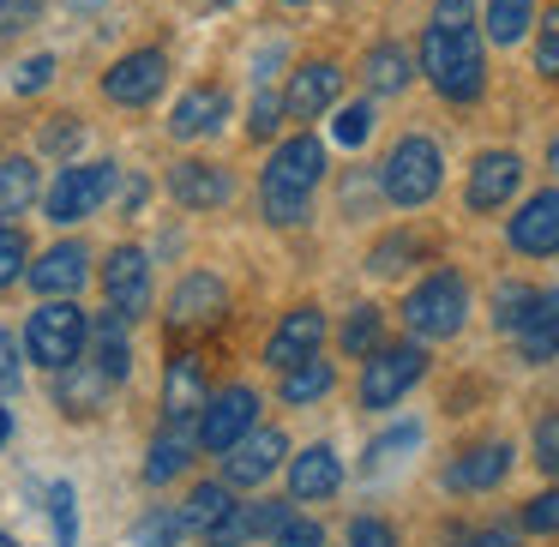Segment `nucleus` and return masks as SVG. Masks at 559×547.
I'll list each match as a JSON object with an SVG mask.
<instances>
[{
    "instance_id": "nucleus-14",
    "label": "nucleus",
    "mask_w": 559,
    "mask_h": 547,
    "mask_svg": "<svg viewBox=\"0 0 559 547\" xmlns=\"http://www.w3.org/2000/svg\"><path fill=\"white\" fill-rule=\"evenodd\" d=\"M289 518H295V511L283 506V499H253V506H229V511H223V518L205 530V542H211V547H247L253 535L283 530Z\"/></svg>"
},
{
    "instance_id": "nucleus-8",
    "label": "nucleus",
    "mask_w": 559,
    "mask_h": 547,
    "mask_svg": "<svg viewBox=\"0 0 559 547\" xmlns=\"http://www.w3.org/2000/svg\"><path fill=\"white\" fill-rule=\"evenodd\" d=\"M247 427H259V391L229 385V391H217V397H205V409H199V445L223 457Z\"/></svg>"
},
{
    "instance_id": "nucleus-20",
    "label": "nucleus",
    "mask_w": 559,
    "mask_h": 547,
    "mask_svg": "<svg viewBox=\"0 0 559 547\" xmlns=\"http://www.w3.org/2000/svg\"><path fill=\"white\" fill-rule=\"evenodd\" d=\"M223 313H229V289H223L211 271H193V277L169 295V319H175V325H217Z\"/></svg>"
},
{
    "instance_id": "nucleus-18",
    "label": "nucleus",
    "mask_w": 559,
    "mask_h": 547,
    "mask_svg": "<svg viewBox=\"0 0 559 547\" xmlns=\"http://www.w3.org/2000/svg\"><path fill=\"white\" fill-rule=\"evenodd\" d=\"M25 277H31V289H37V295H73V289H85L91 247H79V241L49 247L43 259H31V265H25Z\"/></svg>"
},
{
    "instance_id": "nucleus-55",
    "label": "nucleus",
    "mask_w": 559,
    "mask_h": 547,
    "mask_svg": "<svg viewBox=\"0 0 559 547\" xmlns=\"http://www.w3.org/2000/svg\"><path fill=\"white\" fill-rule=\"evenodd\" d=\"M0 547H25V542H13V535H7V530H0Z\"/></svg>"
},
{
    "instance_id": "nucleus-29",
    "label": "nucleus",
    "mask_w": 559,
    "mask_h": 547,
    "mask_svg": "<svg viewBox=\"0 0 559 547\" xmlns=\"http://www.w3.org/2000/svg\"><path fill=\"white\" fill-rule=\"evenodd\" d=\"M43 193L37 181V163L31 157H0V217H19V211H31Z\"/></svg>"
},
{
    "instance_id": "nucleus-49",
    "label": "nucleus",
    "mask_w": 559,
    "mask_h": 547,
    "mask_svg": "<svg viewBox=\"0 0 559 547\" xmlns=\"http://www.w3.org/2000/svg\"><path fill=\"white\" fill-rule=\"evenodd\" d=\"M433 25H475V0H433Z\"/></svg>"
},
{
    "instance_id": "nucleus-43",
    "label": "nucleus",
    "mask_w": 559,
    "mask_h": 547,
    "mask_svg": "<svg viewBox=\"0 0 559 547\" xmlns=\"http://www.w3.org/2000/svg\"><path fill=\"white\" fill-rule=\"evenodd\" d=\"M37 13H43V0H0V43L19 37L25 25H37Z\"/></svg>"
},
{
    "instance_id": "nucleus-28",
    "label": "nucleus",
    "mask_w": 559,
    "mask_h": 547,
    "mask_svg": "<svg viewBox=\"0 0 559 547\" xmlns=\"http://www.w3.org/2000/svg\"><path fill=\"white\" fill-rule=\"evenodd\" d=\"M337 385V367L325 361V355H307V361H295V367H283V403H319L325 391Z\"/></svg>"
},
{
    "instance_id": "nucleus-19",
    "label": "nucleus",
    "mask_w": 559,
    "mask_h": 547,
    "mask_svg": "<svg viewBox=\"0 0 559 547\" xmlns=\"http://www.w3.org/2000/svg\"><path fill=\"white\" fill-rule=\"evenodd\" d=\"M518 355L530 367H542V361H554L559 355V289H547V295H535L530 301V313L518 319Z\"/></svg>"
},
{
    "instance_id": "nucleus-34",
    "label": "nucleus",
    "mask_w": 559,
    "mask_h": 547,
    "mask_svg": "<svg viewBox=\"0 0 559 547\" xmlns=\"http://www.w3.org/2000/svg\"><path fill=\"white\" fill-rule=\"evenodd\" d=\"M367 85L385 91V97H391V91H403V85H409V55L391 49V43H385V49H373V55H367Z\"/></svg>"
},
{
    "instance_id": "nucleus-17",
    "label": "nucleus",
    "mask_w": 559,
    "mask_h": 547,
    "mask_svg": "<svg viewBox=\"0 0 559 547\" xmlns=\"http://www.w3.org/2000/svg\"><path fill=\"white\" fill-rule=\"evenodd\" d=\"M506 475H511V445L506 439H487V445H469L463 457H451L445 487L451 494H487V487H499Z\"/></svg>"
},
{
    "instance_id": "nucleus-2",
    "label": "nucleus",
    "mask_w": 559,
    "mask_h": 547,
    "mask_svg": "<svg viewBox=\"0 0 559 547\" xmlns=\"http://www.w3.org/2000/svg\"><path fill=\"white\" fill-rule=\"evenodd\" d=\"M463 319H469V283H463L457 271H433V277L415 283L409 301H403V325H409L421 343L457 337Z\"/></svg>"
},
{
    "instance_id": "nucleus-16",
    "label": "nucleus",
    "mask_w": 559,
    "mask_h": 547,
    "mask_svg": "<svg viewBox=\"0 0 559 547\" xmlns=\"http://www.w3.org/2000/svg\"><path fill=\"white\" fill-rule=\"evenodd\" d=\"M319 343H325V313H319V307H295V313H283V325L271 331L265 361L283 373V367H295V361H307V355H319Z\"/></svg>"
},
{
    "instance_id": "nucleus-39",
    "label": "nucleus",
    "mask_w": 559,
    "mask_h": 547,
    "mask_svg": "<svg viewBox=\"0 0 559 547\" xmlns=\"http://www.w3.org/2000/svg\"><path fill=\"white\" fill-rule=\"evenodd\" d=\"M523 530L530 535H554L559 530V487H547V494H535L530 506H523Z\"/></svg>"
},
{
    "instance_id": "nucleus-57",
    "label": "nucleus",
    "mask_w": 559,
    "mask_h": 547,
    "mask_svg": "<svg viewBox=\"0 0 559 547\" xmlns=\"http://www.w3.org/2000/svg\"><path fill=\"white\" fill-rule=\"evenodd\" d=\"M223 7H229V0H223Z\"/></svg>"
},
{
    "instance_id": "nucleus-35",
    "label": "nucleus",
    "mask_w": 559,
    "mask_h": 547,
    "mask_svg": "<svg viewBox=\"0 0 559 547\" xmlns=\"http://www.w3.org/2000/svg\"><path fill=\"white\" fill-rule=\"evenodd\" d=\"M25 265H31V247H25V235H19L13 223H0V289L25 277Z\"/></svg>"
},
{
    "instance_id": "nucleus-41",
    "label": "nucleus",
    "mask_w": 559,
    "mask_h": 547,
    "mask_svg": "<svg viewBox=\"0 0 559 547\" xmlns=\"http://www.w3.org/2000/svg\"><path fill=\"white\" fill-rule=\"evenodd\" d=\"M175 535H181L175 511H151V518L133 530V547H175Z\"/></svg>"
},
{
    "instance_id": "nucleus-23",
    "label": "nucleus",
    "mask_w": 559,
    "mask_h": 547,
    "mask_svg": "<svg viewBox=\"0 0 559 547\" xmlns=\"http://www.w3.org/2000/svg\"><path fill=\"white\" fill-rule=\"evenodd\" d=\"M199 409H205V367H199V355H175L163 373V421L181 427Z\"/></svg>"
},
{
    "instance_id": "nucleus-4",
    "label": "nucleus",
    "mask_w": 559,
    "mask_h": 547,
    "mask_svg": "<svg viewBox=\"0 0 559 547\" xmlns=\"http://www.w3.org/2000/svg\"><path fill=\"white\" fill-rule=\"evenodd\" d=\"M25 355L49 373H61L67 361L85 355V313H79L67 295H43L37 313L25 319Z\"/></svg>"
},
{
    "instance_id": "nucleus-25",
    "label": "nucleus",
    "mask_w": 559,
    "mask_h": 547,
    "mask_svg": "<svg viewBox=\"0 0 559 547\" xmlns=\"http://www.w3.org/2000/svg\"><path fill=\"white\" fill-rule=\"evenodd\" d=\"M343 487V463L331 445H307L301 457L289 463V494L295 499H331Z\"/></svg>"
},
{
    "instance_id": "nucleus-46",
    "label": "nucleus",
    "mask_w": 559,
    "mask_h": 547,
    "mask_svg": "<svg viewBox=\"0 0 559 547\" xmlns=\"http://www.w3.org/2000/svg\"><path fill=\"white\" fill-rule=\"evenodd\" d=\"M415 439H421V427H397V433H385V439H373V451H367V463H385V457H397V451H409Z\"/></svg>"
},
{
    "instance_id": "nucleus-21",
    "label": "nucleus",
    "mask_w": 559,
    "mask_h": 547,
    "mask_svg": "<svg viewBox=\"0 0 559 547\" xmlns=\"http://www.w3.org/2000/svg\"><path fill=\"white\" fill-rule=\"evenodd\" d=\"M337 91H343L337 67H331V61H307L301 73L289 79V91H283V109L301 115V121H313V115H325L331 103H337Z\"/></svg>"
},
{
    "instance_id": "nucleus-37",
    "label": "nucleus",
    "mask_w": 559,
    "mask_h": 547,
    "mask_svg": "<svg viewBox=\"0 0 559 547\" xmlns=\"http://www.w3.org/2000/svg\"><path fill=\"white\" fill-rule=\"evenodd\" d=\"M49 511H55V535H61V547H79V511H73V487L67 481L49 487Z\"/></svg>"
},
{
    "instance_id": "nucleus-10",
    "label": "nucleus",
    "mask_w": 559,
    "mask_h": 547,
    "mask_svg": "<svg viewBox=\"0 0 559 547\" xmlns=\"http://www.w3.org/2000/svg\"><path fill=\"white\" fill-rule=\"evenodd\" d=\"M163 79H169V61H163L157 49H139V55H121V61L103 73V97L121 103V109H145L163 91Z\"/></svg>"
},
{
    "instance_id": "nucleus-44",
    "label": "nucleus",
    "mask_w": 559,
    "mask_h": 547,
    "mask_svg": "<svg viewBox=\"0 0 559 547\" xmlns=\"http://www.w3.org/2000/svg\"><path fill=\"white\" fill-rule=\"evenodd\" d=\"M535 463L547 475H559V415H542L535 421Z\"/></svg>"
},
{
    "instance_id": "nucleus-9",
    "label": "nucleus",
    "mask_w": 559,
    "mask_h": 547,
    "mask_svg": "<svg viewBox=\"0 0 559 547\" xmlns=\"http://www.w3.org/2000/svg\"><path fill=\"white\" fill-rule=\"evenodd\" d=\"M283 457H289L283 427H247V433L223 451V481H229V487H259L265 475H277Z\"/></svg>"
},
{
    "instance_id": "nucleus-30",
    "label": "nucleus",
    "mask_w": 559,
    "mask_h": 547,
    "mask_svg": "<svg viewBox=\"0 0 559 547\" xmlns=\"http://www.w3.org/2000/svg\"><path fill=\"white\" fill-rule=\"evenodd\" d=\"M193 463V439H187V427H163L157 439H151V463H145V481L151 487H163V481H175V475Z\"/></svg>"
},
{
    "instance_id": "nucleus-42",
    "label": "nucleus",
    "mask_w": 559,
    "mask_h": 547,
    "mask_svg": "<svg viewBox=\"0 0 559 547\" xmlns=\"http://www.w3.org/2000/svg\"><path fill=\"white\" fill-rule=\"evenodd\" d=\"M271 547H325V530L313 518H289L283 530H271Z\"/></svg>"
},
{
    "instance_id": "nucleus-5",
    "label": "nucleus",
    "mask_w": 559,
    "mask_h": 547,
    "mask_svg": "<svg viewBox=\"0 0 559 547\" xmlns=\"http://www.w3.org/2000/svg\"><path fill=\"white\" fill-rule=\"evenodd\" d=\"M319 181H325V145L301 133V139H283V145L271 151L259 193H265V199H301V205H313V187H319Z\"/></svg>"
},
{
    "instance_id": "nucleus-38",
    "label": "nucleus",
    "mask_w": 559,
    "mask_h": 547,
    "mask_svg": "<svg viewBox=\"0 0 559 547\" xmlns=\"http://www.w3.org/2000/svg\"><path fill=\"white\" fill-rule=\"evenodd\" d=\"M367 133H373V109H367V103H349V109L337 115V127H331V139H337V145H367Z\"/></svg>"
},
{
    "instance_id": "nucleus-53",
    "label": "nucleus",
    "mask_w": 559,
    "mask_h": 547,
    "mask_svg": "<svg viewBox=\"0 0 559 547\" xmlns=\"http://www.w3.org/2000/svg\"><path fill=\"white\" fill-rule=\"evenodd\" d=\"M7 433H13V415L0 409V445H7Z\"/></svg>"
},
{
    "instance_id": "nucleus-50",
    "label": "nucleus",
    "mask_w": 559,
    "mask_h": 547,
    "mask_svg": "<svg viewBox=\"0 0 559 547\" xmlns=\"http://www.w3.org/2000/svg\"><path fill=\"white\" fill-rule=\"evenodd\" d=\"M277 115H283V97H271V91H265V97L253 103V133L271 139V133H277Z\"/></svg>"
},
{
    "instance_id": "nucleus-1",
    "label": "nucleus",
    "mask_w": 559,
    "mask_h": 547,
    "mask_svg": "<svg viewBox=\"0 0 559 547\" xmlns=\"http://www.w3.org/2000/svg\"><path fill=\"white\" fill-rule=\"evenodd\" d=\"M421 73L427 85L439 91L445 103H475L487 85V61H481V37L475 25H427L421 37Z\"/></svg>"
},
{
    "instance_id": "nucleus-31",
    "label": "nucleus",
    "mask_w": 559,
    "mask_h": 547,
    "mask_svg": "<svg viewBox=\"0 0 559 547\" xmlns=\"http://www.w3.org/2000/svg\"><path fill=\"white\" fill-rule=\"evenodd\" d=\"M530 25H535V0H487V37H493L499 49L518 43Z\"/></svg>"
},
{
    "instance_id": "nucleus-15",
    "label": "nucleus",
    "mask_w": 559,
    "mask_h": 547,
    "mask_svg": "<svg viewBox=\"0 0 559 547\" xmlns=\"http://www.w3.org/2000/svg\"><path fill=\"white\" fill-rule=\"evenodd\" d=\"M169 193H175V205H187V211H217V205H229V199H235V181L217 169V163L187 157V163H175V169H169Z\"/></svg>"
},
{
    "instance_id": "nucleus-56",
    "label": "nucleus",
    "mask_w": 559,
    "mask_h": 547,
    "mask_svg": "<svg viewBox=\"0 0 559 547\" xmlns=\"http://www.w3.org/2000/svg\"><path fill=\"white\" fill-rule=\"evenodd\" d=\"M289 7H301V0H289Z\"/></svg>"
},
{
    "instance_id": "nucleus-45",
    "label": "nucleus",
    "mask_w": 559,
    "mask_h": 547,
    "mask_svg": "<svg viewBox=\"0 0 559 547\" xmlns=\"http://www.w3.org/2000/svg\"><path fill=\"white\" fill-rule=\"evenodd\" d=\"M349 547H397V530L379 518H355L349 523Z\"/></svg>"
},
{
    "instance_id": "nucleus-52",
    "label": "nucleus",
    "mask_w": 559,
    "mask_h": 547,
    "mask_svg": "<svg viewBox=\"0 0 559 547\" xmlns=\"http://www.w3.org/2000/svg\"><path fill=\"white\" fill-rule=\"evenodd\" d=\"M457 547H518V535L511 530H475L469 542H457Z\"/></svg>"
},
{
    "instance_id": "nucleus-33",
    "label": "nucleus",
    "mask_w": 559,
    "mask_h": 547,
    "mask_svg": "<svg viewBox=\"0 0 559 547\" xmlns=\"http://www.w3.org/2000/svg\"><path fill=\"white\" fill-rule=\"evenodd\" d=\"M409 259H421V241H415V235H385V241L367 253V271H373V277H397V271H409Z\"/></svg>"
},
{
    "instance_id": "nucleus-32",
    "label": "nucleus",
    "mask_w": 559,
    "mask_h": 547,
    "mask_svg": "<svg viewBox=\"0 0 559 547\" xmlns=\"http://www.w3.org/2000/svg\"><path fill=\"white\" fill-rule=\"evenodd\" d=\"M385 343V313L379 307H355L349 325H343V355H355V361H367V355Z\"/></svg>"
},
{
    "instance_id": "nucleus-7",
    "label": "nucleus",
    "mask_w": 559,
    "mask_h": 547,
    "mask_svg": "<svg viewBox=\"0 0 559 547\" xmlns=\"http://www.w3.org/2000/svg\"><path fill=\"white\" fill-rule=\"evenodd\" d=\"M109 187H115V163H73L49 181L43 211H49V223H85L91 211H103Z\"/></svg>"
},
{
    "instance_id": "nucleus-27",
    "label": "nucleus",
    "mask_w": 559,
    "mask_h": 547,
    "mask_svg": "<svg viewBox=\"0 0 559 547\" xmlns=\"http://www.w3.org/2000/svg\"><path fill=\"white\" fill-rule=\"evenodd\" d=\"M229 506H235V487L229 481H199L193 494H187V506L175 511V523H181V535H205Z\"/></svg>"
},
{
    "instance_id": "nucleus-22",
    "label": "nucleus",
    "mask_w": 559,
    "mask_h": 547,
    "mask_svg": "<svg viewBox=\"0 0 559 547\" xmlns=\"http://www.w3.org/2000/svg\"><path fill=\"white\" fill-rule=\"evenodd\" d=\"M223 121H229V97H223L217 85H193L169 109V133L175 139H205V133H217Z\"/></svg>"
},
{
    "instance_id": "nucleus-13",
    "label": "nucleus",
    "mask_w": 559,
    "mask_h": 547,
    "mask_svg": "<svg viewBox=\"0 0 559 547\" xmlns=\"http://www.w3.org/2000/svg\"><path fill=\"white\" fill-rule=\"evenodd\" d=\"M518 187H523V157L518 151H481V157L469 163L463 199H469V211H499Z\"/></svg>"
},
{
    "instance_id": "nucleus-24",
    "label": "nucleus",
    "mask_w": 559,
    "mask_h": 547,
    "mask_svg": "<svg viewBox=\"0 0 559 547\" xmlns=\"http://www.w3.org/2000/svg\"><path fill=\"white\" fill-rule=\"evenodd\" d=\"M85 343H91V361L103 367V373L115 379V385H121L127 379V361H133V343H127V319L115 313H97V319H85Z\"/></svg>"
},
{
    "instance_id": "nucleus-54",
    "label": "nucleus",
    "mask_w": 559,
    "mask_h": 547,
    "mask_svg": "<svg viewBox=\"0 0 559 547\" xmlns=\"http://www.w3.org/2000/svg\"><path fill=\"white\" fill-rule=\"evenodd\" d=\"M547 169L559 175V139H554V145H547Z\"/></svg>"
},
{
    "instance_id": "nucleus-48",
    "label": "nucleus",
    "mask_w": 559,
    "mask_h": 547,
    "mask_svg": "<svg viewBox=\"0 0 559 547\" xmlns=\"http://www.w3.org/2000/svg\"><path fill=\"white\" fill-rule=\"evenodd\" d=\"M49 79H55V61H49V55H31V61L19 67V79H13V85H19V91H43Z\"/></svg>"
},
{
    "instance_id": "nucleus-36",
    "label": "nucleus",
    "mask_w": 559,
    "mask_h": 547,
    "mask_svg": "<svg viewBox=\"0 0 559 547\" xmlns=\"http://www.w3.org/2000/svg\"><path fill=\"white\" fill-rule=\"evenodd\" d=\"M530 301H535V289H523V283H499V295H493V325H499V331H518V319L530 313Z\"/></svg>"
},
{
    "instance_id": "nucleus-12",
    "label": "nucleus",
    "mask_w": 559,
    "mask_h": 547,
    "mask_svg": "<svg viewBox=\"0 0 559 547\" xmlns=\"http://www.w3.org/2000/svg\"><path fill=\"white\" fill-rule=\"evenodd\" d=\"M506 241H511V253H523V259L559 253V187H547V193L523 199V211L511 217Z\"/></svg>"
},
{
    "instance_id": "nucleus-11",
    "label": "nucleus",
    "mask_w": 559,
    "mask_h": 547,
    "mask_svg": "<svg viewBox=\"0 0 559 547\" xmlns=\"http://www.w3.org/2000/svg\"><path fill=\"white\" fill-rule=\"evenodd\" d=\"M103 295H109V307L133 325L151 307V259L139 253V247H115L109 265H103Z\"/></svg>"
},
{
    "instance_id": "nucleus-47",
    "label": "nucleus",
    "mask_w": 559,
    "mask_h": 547,
    "mask_svg": "<svg viewBox=\"0 0 559 547\" xmlns=\"http://www.w3.org/2000/svg\"><path fill=\"white\" fill-rule=\"evenodd\" d=\"M19 391V343L0 331V397H13Z\"/></svg>"
},
{
    "instance_id": "nucleus-6",
    "label": "nucleus",
    "mask_w": 559,
    "mask_h": 547,
    "mask_svg": "<svg viewBox=\"0 0 559 547\" xmlns=\"http://www.w3.org/2000/svg\"><path fill=\"white\" fill-rule=\"evenodd\" d=\"M427 373V349L421 343H379L361 367V409H391L403 391H415V379Z\"/></svg>"
},
{
    "instance_id": "nucleus-40",
    "label": "nucleus",
    "mask_w": 559,
    "mask_h": 547,
    "mask_svg": "<svg viewBox=\"0 0 559 547\" xmlns=\"http://www.w3.org/2000/svg\"><path fill=\"white\" fill-rule=\"evenodd\" d=\"M535 73L559 79V7L542 19V37H535Z\"/></svg>"
},
{
    "instance_id": "nucleus-51",
    "label": "nucleus",
    "mask_w": 559,
    "mask_h": 547,
    "mask_svg": "<svg viewBox=\"0 0 559 547\" xmlns=\"http://www.w3.org/2000/svg\"><path fill=\"white\" fill-rule=\"evenodd\" d=\"M307 211H313V205H301V199H265V217L271 223H307Z\"/></svg>"
},
{
    "instance_id": "nucleus-26",
    "label": "nucleus",
    "mask_w": 559,
    "mask_h": 547,
    "mask_svg": "<svg viewBox=\"0 0 559 547\" xmlns=\"http://www.w3.org/2000/svg\"><path fill=\"white\" fill-rule=\"evenodd\" d=\"M109 385H115V379L103 373L97 361H85V355H79V361L61 367V391H55V397H61L67 415H91L103 397H109Z\"/></svg>"
},
{
    "instance_id": "nucleus-3",
    "label": "nucleus",
    "mask_w": 559,
    "mask_h": 547,
    "mask_svg": "<svg viewBox=\"0 0 559 547\" xmlns=\"http://www.w3.org/2000/svg\"><path fill=\"white\" fill-rule=\"evenodd\" d=\"M439 181H445V157H439V145L433 139H397L391 145V157L379 163V187H385V199L391 205H403V211H415V205H427V199L439 193Z\"/></svg>"
}]
</instances>
